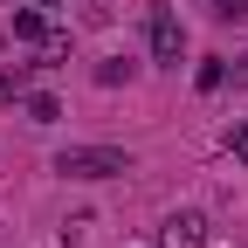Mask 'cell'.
<instances>
[{"instance_id": "7a4b0ae2", "label": "cell", "mask_w": 248, "mask_h": 248, "mask_svg": "<svg viewBox=\"0 0 248 248\" xmlns=\"http://www.w3.org/2000/svg\"><path fill=\"white\" fill-rule=\"evenodd\" d=\"M179 55H186V28H179V14H172V7H159V14H152V62L179 69Z\"/></svg>"}, {"instance_id": "3957f363", "label": "cell", "mask_w": 248, "mask_h": 248, "mask_svg": "<svg viewBox=\"0 0 248 248\" xmlns=\"http://www.w3.org/2000/svg\"><path fill=\"white\" fill-rule=\"evenodd\" d=\"M159 248H207V221L200 214H172L159 228Z\"/></svg>"}, {"instance_id": "6da1fadb", "label": "cell", "mask_w": 248, "mask_h": 248, "mask_svg": "<svg viewBox=\"0 0 248 248\" xmlns=\"http://www.w3.org/2000/svg\"><path fill=\"white\" fill-rule=\"evenodd\" d=\"M55 172H69V179H117V172H131V159L117 145H69L55 159Z\"/></svg>"}, {"instance_id": "5b68a950", "label": "cell", "mask_w": 248, "mask_h": 248, "mask_svg": "<svg viewBox=\"0 0 248 248\" xmlns=\"http://www.w3.org/2000/svg\"><path fill=\"white\" fill-rule=\"evenodd\" d=\"M35 69H42V62H7V69H0V110L28 90V76H35Z\"/></svg>"}, {"instance_id": "52a82bcc", "label": "cell", "mask_w": 248, "mask_h": 248, "mask_svg": "<svg viewBox=\"0 0 248 248\" xmlns=\"http://www.w3.org/2000/svg\"><path fill=\"white\" fill-rule=\"evenodd\" d=\"M193 83H200V90H221V83H228V62H221V55H207L200 69H193Z\"/></svg>"}, {"instance_id": "30bf717a", "label": "cell", "mask_w": 248, "mask_h": 248, "mask_svg": "<svg viewBox=\"0 0 248 248\" xmlns=\"http://www.w3.org/2000/svg\"><path fill=\"white\" fill-rule=\"evenodd\" d=\"M234 83H248V55H241V62H234Z\"/></svg>"}, {"instance_id": "8fae6325", "label": "cell", "mask_w": 248, "mask_h": 248, "mask_svg": "<svg viewBox=\"0 0 248 248\" xmlns=\"http://www.w3.org/2000/svg\"><path fill=\"white\" fill-rule=\"evenodd\" d=\"M42 7H62V0H42Z\"/></svg>"}, {"instance_id": "277c9868", "label": "cell", "mask_w": 248, "mask_h": 248, "mask_svg": "<svg viewBox=\"0 0 248 248\" xmlns=\"http://www.w3.org/2000/svg\"><path fill=\"white\" fill-rule=\"evenodd\" d=\"M7 35H14V42H28V48H42V42H48V21H42V7H21V14L7 21Z\"/></svg>"}, {"instance_id": "ba28073f", "label": "cell", "mask_w": 248, "mask_h": 248, "mask_svg": "<svg viewBox=\"0 0 248 248\" xmlns=\"http://www.w3.org/2000/svg\"><path fill=\"white\" fill-rule=\"evenodd\" d=\"M221 145H228V152H234V159L248 166V124H228V138H221Z\"/></svg>"}, {"instance_id": "9c48e42d", "label": "cell", "mask_w": 248, "mask_h": 248, "mask_svg": "<svg viewBox=\"0 0 248 248\" xmlns=\"http://www.w3.org/2000/svg\"><path fill=\"white\" fill-rule=\"evenodd\" d=\"M214 14H221V21H234V14H248V0H214Z\"/></svg>"}, {"instance_id": "8992f818", "label": "cell", "mask_w": 248, "mask_h": 248, "mask_svg": "<svg viewBox=\"0 0 248 248\" xmlns=\"http://www.w3.org/2000/svg\"><path fill=\"white\" fill-rule=\"evenodd\" d=\"M21 110H28V124H55V117H62V104L48 97V90H35V97H28Z\"/></svg>"}]
</instances>
